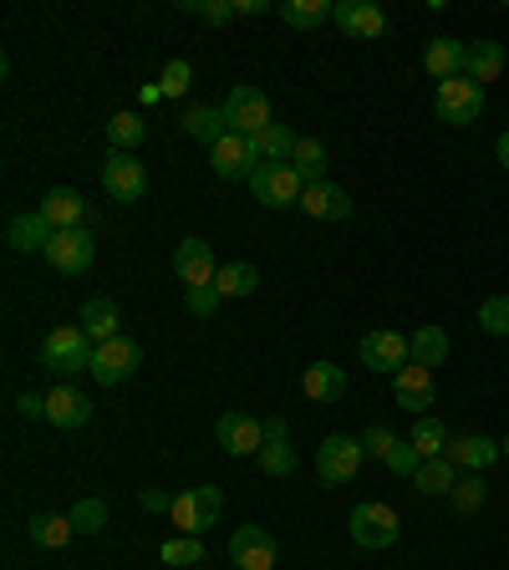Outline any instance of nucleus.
Listing matches in <instances>:
<instances>
[{
  "label": "nucleus",
  "instance_id": "12",
  "mask_svg": "<svg viewBox=\"0 0 509 570\" xmlns=\"http://www.w3.org/2000/svg\"><path fill=\"white\" fill-rule=\"evenodd\" d=\"M214 438H219V449L230 453V459H250V453L266 449V423L250 413H224L214 423Z\"/></svg>",
  "mask_w": 509,
  "mask_h": 570
},
{
  "label": "nucleus",
  "instance_id": "3",
  "mask_svg": "<svg viewBox=\"0 0 509 570\" xmlns=\"http://www.w3.org/2000/svg\"><path fill=\"white\" fill-rule=\"evenodd\" d=\"M250 194L266 209H291V204H301L306 179L296 173V163H260L250 179Z\"/></svg>",
  "mask_w": 509,
  "mask_h": 570
},
{
  "label": "nucleus",
  "instance_id": "50",
  "mask_svg": "<svg viewBox=\"0 0 509 570\" xmlns=\"http://www.w3.org/2000/svg\"><path fill=\"white\" fill-rule=\"evenodd\" d=\"M495 153H499V169L509 173V133H499V143H495Z\"/></svg>",
  "mask_w": 509,
  "mask_h": 570
},
{
  "label": "nucleus",
  "instance_id": "16",
  "mask_svg": "<svg viewBox=\"0 0 509 570\" xmlns=\"http://www.w3.org/2000/svg\"><path fill=\"white\" fill-rule=\"evenodd\" d=\"M230 560L234 570H276V540L260 524H244L230 534Z\"/></svg>",
  "mask_w": 509,
  "mask_h": 570
},
{
  "label": "nucleus",
  "instance_id": "26",
  "mask_svg": "<svg viewBox=\"0 0 509 570\" xmlns=\"http://www.w3.org/2000/svg\"><path fill=\"white\" fill-rule=\"evenodd\" d=\"M301 392L311 402H337L341 392H347V372H341L337 362H311L301 377Z\"/></svg>",
  "mask_w": 509,
  "mask_h": 570
},
{
  "label": "nucleus",
  "instance_id": "36",
  "mask_svg": "<svg viewBox=\"0 0 509 570\" xmlns=\"http://www.w3.org/2000/svg\"><path fill=\"white\" fill-rule=\"evenodd\" d=\"M143 118L138 112H112V122H108V143H112V153H133L138 143H143Z\"/></svg>",
  "mask_w": 509,
  "mask_h": 570
},
{
  "label": "nucleus",
  "instance_id": "17",
  "mask_svg": "<svg viewBox=\"0 0 509 570\" xmlns=\"http://www.w3.org/2000/svg\"><path fill=\"white\" fill-rule=\"evenodd\" d=\"M173 276L183 280V291H189V286H214V276H219L214 250H209L204 240H183L179 250H173Z\"/></svg>",
  "mask_w": 509,
  "mask_h": 570
},
{
  "label": "nucleus",
  "instance_id": "27",
  "mask_svg": "<svg viewBox=\"0 0 509 570\" xmlns=\"http://www.w3.org/2000/svg\"><path fill=\"white\" fill-rule=\"evenodd\" d=\"M179 128L194 138V143H204V148H214L219 138L230 133V122H224V108H183Z\"/></svg>",
  "mask_w": 509,
  "mask_h": 570
},
{
  "label": "nucleus",
  "instance_id": "7",
  "mask_svg": "<svg viewBox=\"0 0 509 570\" xmlns=\"http://www.w3.org/2000/svg\"><path fill=\"white\" fill-rule=\"evenodd\" d=\"M143 367V347L133 337H112V341H98V357H92V377L102 388H118L128 377Z\"/></svg>",
  "mask_w": 509,
  "mask_h": 570
},
{
  "label": "nucleus",
  "instance_id": "6",
  "mask_svg": "<svg viewBox=\"0 0 509 570\" xmlns=\"http://www.w3.org/2000/svg\"><path fill=\"white\" fill-rule=\"evenodd\" d=\"M224 514V494H219L214 484H199V489H183L179 499H173V530H183V534H199V530H209V524Z\"/></svg>",
  "mask_w": 509,
  "mask_h": 570
},
{
  "label": "nucleus",
  "instance_id": "4",
  "mask_svg": "<svg viewBox=\"0 0 509 570\" xmlns=\"http://www.w3.org/2000/svg\"><path fill=\"white\" fill-rule=\"evenodd\" d=\"M362 459H367L362 438L331 433V438H321V449H316V473H321L327 484H347V479H357Z\"/></svg>",
  "mask_w": 509,
  "mask_h": 570
},
{
  "label": "nucleus",
  "instance_id": "5",
  "mask_svg": "<svg viewBox=\"0 0 509 570\" xmlns=\"http://www.w3.org/2000/svg\"><path fill=\"white\" fill-rule=\"evenodd\" d=\"M92 260H98V240H92V230H57L47 244V266L61 270V276H87L92 270Z\"/></svg>",
  "mask_w": 509,
  "mask_h": 570
},
{
  "label": "nucleus",
  "instance_id": "39",
  "mask_svg": "<svg viewBox=\"0 0 509 570\" xmlns=\"http://www.w3.org/2000/svg\"><path fill=\"white\" fill-rule=\"evenodd\" d=\"M449 504H453L459 514H473L479 504H485V479H479V473H463L459 484L449 489Z\"/></svg>",
  "mask_w": 509,
  "mask_h": 570
},
{
  "label": "nucleus",
  "instance_id": "1",
  "mask_svg": "<svg viewBox=\"0 0 509 570\" xmlns=\"http://www.w3.org/2000/svg\"><path fill=\"white\" fill-rule=\"evenodd\" d=\"M92 357H98V341L87 337L82 327H57L47 341H41V367L57 377L92 372Z\"/></svg>",
  "mask_w": 509,
  "mask_h": 570
},
{
  "label": "nucleus",
  "instance_id": "38",
  "mask_svg": "<svg viewBox=\"0 0 509 570\" xmlns=\"http://www.w3.org/2000/svg\"><path fill=\"white\" fill-rule=\"evenodd\" d=\"M158 560L163 566H204V540L199 534H179V540H169L158 550Z\"/></svg>",
  "mask_w": 509,
  "mask_h": 570
},
{
  "label": "nucleus",
  "instance_id": "33",
  "mask_svg": "<svg viewBox=\"0 0 509 570\" xmlns=\"http://www.w3.org/2000/svg\"><path fill=\"white\" fill-rule=\"evenodd\" d=\"M408 443L423 453V459H443V453H449V443H453V433L438 423V418H418V423H412V438H408Z\"/></svg>",
  "mask_w": 509,
  "mask_h": 570
},
{
  "label": "nucleus",
  "instance_id": "21",
  "mask_svg": "<svg viewBox=\"0 0 509 570\" xmlns=\"http://www.w3.org/2000/svg\"><path fill=\"white\" fill-rule=\"evenodd\" d=\"M463 61H469V47H463L459 37H438L428 41L423 51V67L433 82H453V77H463Z\"/></svg>",
  "mask_w": 509,
  "mask_h": 570
},
{
  "label": "nucleus",
  "instance_id": "14",
  "mask_svg": "<svg viewBox=\"0 0 509 570\" xmlns=\"http://www.w3.org/2000/svg\"><path fill=\"white\" fill-rule=\"evenodd\" d=\"M209 163H214L219 179H255L260 153H255V143L244 133H224L214 148H209Z\"/></svg>",
  "mask_w": 509,
  "mask_h": 570
},
{
  "label": "nucleus",
  "instance_id": "45",
  "mask_svg": "<svg viewBox=\"0 0 509 570\" xmlns=\"http://www.w3.org/2000/svg\"><path fill=\"white\" fill-rule=\"evenodd\" d=\"M362 449H367V459H388V453L398 449V438H392V428L372 423V428L362 433Z\"/></svg>",
  "mask_w": 509,
  "mask_h": 570
},
{
  "label": "nucleus",
  "instance_id": "13",
  "mask_svg": "<svg viewBox=\"0 0 509 570\" xmlns=\"http://www.w3.org/2000/svg\"><path fill=\"white\" fill-rule=\"evenodd\" d=\"M412 362V341L402 337V331H367L362 337V367H372V372H402V367Z\"/></svg>",
  "mask_w": 509,
  "mask_h": 570
},
{
  "label": "nucleus",
  "instance_id": "10",
  "mask_svg": "<svg viewBox=\"0 0 509 570\" xmlns=\"http://www.w3.org/2000/svg\"><path fill=\"white\" fill-rule=\"evenodd\" d=\"M102 189H108L118 204H138V199L148 194V169L133 153H108V163H102Z\"/></svg>",
  "mask_w": 509,
  "mask_h": 570
},
{
  "label": "nucleus",
  "instance_id": "46",
  "mask_svg": "<svg viewBox=\"0 0 509 570\" xmlns=\"http://www.w3.org/2000/svg\"><path fill=\"white\" fill-rule=\"evenodd\" d=\"M382 463H388L392 473H408V479H412V473L423 469V453L412 449V443H398V449H392V453H388V459H382Z\"/></svg>",
  "mask_w": 509,
  "mask_h": 570
},
{
  "label": "nucleus",
  "instance_id": "30",
  "mask_svg": "<svg viewBox=\"0 0 509 570\" xmlns=\"http://www.w3.org/2000/svg\"><path fill=\"white\" fill-rule=\"evenodd\" d=\"M408 341H412V362L418 367H443L449 362V331L443 327H418Z\"/></svg>",
  "mask_w": 509,
  "mask_h": 570
},
{
  "label": "nucleus",
  "instance_id": "42",
  "mask_svg": "<svg viewBox=\"0 0 509 570\" xmlns=\"http://www.w3.org/2000/svg\"><path fill=\"white\" fill-rule=\"evenodd\" d=\"M183 11L209 26H224V21H234V0H183Z\"/></svg>",
  "mask_w": 509,
  "mask_h": 570
},
{
  "label": "nucleus",
  "instance_id": "19",
  "mask_svg": "<svg viewBox=\"0 0 509 570\" xmlns=\"http://www.w3.org/2000/svg\"><path fill=\"white\" fill-rule=\"evenodd\" d=\"M301 209L311 219H321V224H341V219H352V199H347V189H337V183H306L301 194Z\"/></svg>",
  "mask_w": 509,
  "mask_h": 570
},
{
  "label": "nucleus",
  "instance_id": "34",
  "mask_svg": "<svg viewBox=\"0 0 509 570\" xmlns=\"http://www.w3.org/2000/svg\"><path fill=\"white\" fill-rule=\"evenodd\" d=\"M412 484L423 489V494H449L459 484V463L453 459H423V469L412 473Z\"/></svg>",
  "mask_w": 509,
  "mask_h": 570
},
{
  "label": "nucleus",
  "instance_id": "11",
  "mask_svg": "<svg viewBox=\"0 0 509 570\" xmlns=\"http://www.w3.org/2000/svg\"><path fill=\"white\" fill-rule=\"evenodd\" d=\"M392 398H398V408H408V413L428 418V408L438 402V382H433V367H418L408 362L402 372H392Z\"/></svg>",
  "mask_w": 509,
  "mask_h": 570
},
{
  "label": "nucleus",
  "instance_id": "29",
  "mask_svg": "<svg viewBox=\"0 0 509 570\" xmlns=\"http://www.w3.org/2000/svg\"><path fill=\"white\" fill-rule=\"evenodd\" d=\"M499 72H505V47L499 41H473L469 61H463V77L485 87V82H499Z\"/></svg>",
  "mask_w": 509,
  "mask_h": 570
},
{
  "label": "nucleus",
  "instance_id": "47",
  "mask_svg": "<svg viewBox=\"0 0 509 570\" xmlns=\"http://www.w3.org/2000/svg\"><path fill=\"white\" fill-rule=\"evenodd\" d=\"M173 499H179V494H163V489H143V494H138V504H143L148 514H173Z\"/></svg>",
  "mask_w": 509,
  "mask_h": 570
},
{
  "label": "nucleus",
  "instance_id": "31",
  "mask_svg": "<svg viewBox=\"0 0 509 570\" xmlns=\"http://www.w3.org/2000/svg\"><path fill=\"white\" fill-rule=\"evenodd\" d=\"M77 534V524H72V514H31V546H41V550H61L67 540Z\"/></svg>",
  "mask_w": 509,
  "mask_h": 570
},
{
  "label": "nucleus",
  "instance_id": "44",
  "mask_svg": "<svg viewBox=\"0 0 509 570\" xmlns=\"http://www.w3.org/2000/svg\"><path fill=\"white\" fill-rule=\"evenodd\" d=\"M219 301H224V296H219V286H189V291H183V311H189V316H214Z\"/></svg>",
  "mask_w": 509,
  "mask_h": 570
},
{
  "label": "nucleus",
  "instance_id": "49",
  "mask_svg": "<svg viewBox=\"0 0 509 570\" xmlns=\"http://www.w3.org/2000/svg\"><path fill=\"white\" fill-rule=\"evenodd\" d=\"M260 11H270L266 0H234V16H260Z\"/></svg>",
  "mask_w": 509,
  "mask_h": 570
},
{
  "label": "nucleus",
  "instance_id": "22",
  "mask_svg": "<svg viewBox=\"0 0 509 570\" xmlns=\"http://www.w3.org/2000/svg\"><path fill=\"white\" fill-rule=\"evenodd\" d=\"M443 459H453L459 469H469V473H485L495 459H505V449H499L495 438H485V433H469V438H453Z\"/></svg>",
  "mask_w": 509,
  "mask_h": 570
},
{
  "label": "nucleus",
  "instance_id": "2",
  "mask_svg": "<svg viewBox=\"0 0 509 570\" xmlns=\"http://www.w3.org/2000/svg\"><path fill=\"white\" fill-rule=\"evenodd\" d=\"M347 524H352V540L362 550H388V546H398V534H402L398 510H392V504H382V499H367V504H357Z\"/></svg>",
  "mask_w": 509,
  "mask_h": 570
},
{
  "label": "nucleus",
  "instance_id": "18",
  "mask_svg": "<svg viewBox=\"0 0 509 570\" xmlns=\"http://www.w3.org/2000/svg\"><path fill=\"white\" fill-rule=\"evenodd\" d=\"M260 459V469L270 473V479H286V473L296 469V449H291V423L286 418H266V449L255 453Z\"/></svg>",
  "mask_w": 509,
  "mask_h": 570
},
{
  "label": "nucleus",
  "instance_id": "51",
  "mask_svg": "<svg viewBox=\"0 0 509 570\" xmlns=\"http://www.w3.org/2000/svg\"><path fill=\"white\" fill-rule=\"evenodd\" d=\"M499 449H505V459H509V433H505V443H499Z\"/></svg>",
  "mask_w": 509,
  "mask_h": 570
},
{
  "label": "nucleus",
  "instance_id": "43",
  "mask_svg": "<svg viewBox=\"0 0 509 570\" xmlns=\"http://www.w3.org/2000/svg\"><path fill=\"white\" fill-rule=\"evenodd\" d=\"M189 82H194V67H189V61H169V67H163V77H158V87H163V98H183V92H189Z\"/></svg>",
  "mask_w": 509,
  "mask_h": 570
},
{
  "label": "nucleus",
  "instance_id": "9",
  "mask_svg": "<svg viewBox=\"0 0 509 570\" xmlns=\"http://www.w3.org/2000/svg\"><path fill=\"white\" fill-rule=\"evenodd\" d=\"M438 118L453 122V128H469L485 112V87L469 82V77H453V82H438Z\"/></svg>",
  "mask_w": 509,
  "mask_h": 570
},
{
  "label": "nucleus",
  "instance_id": "35",
  "mask_svg": "<svg viewBox=\"0 0 509 570\" xmlns=\"http://www.w3.org/2000/svg\"><path fill=\"white\" fill-rule=\"evenodd\" d=\"M214 286H219V296H224V301H230V296L240 301V296H255V286H260V270L244 266V260H234V266H219Z\"/></svg>",
  "mask_w": 509,
  "mask_h": 570
},
{
  "label": "nucleus",
  "instance_id": "25",
  "mask_svg": "<svg viewBox=\"0 0 509 570\" xmlns=\"http://www.w3.org/2000/svg\"><path fill=\"white\" fill-rule=\"evenodd\" d=\"M77 327L87 331L92 341H112V337H122V311H118V301H108V296H92V301L82 306V321Z\"/></svg>",
  "mask_w": 509,
  "mask_h": 570
},
{
  "label": "nucleus",
  "instance_id": "41",
  "mask_svg": "<svg viewBox=\"0 0 509 570\" xmlns=\"http://www.w3.org/2000/svg\"><path fill=\"white\" fill-rule=\"evenodd\" d=\"M479 327H485L489 337H509V296H489V301L479 306Z\"/></svg>",
  "mask_w": 509,
  "mask_h": 570
},
{
  "label": "nucleus",
  "instance_id": "32",
  "mask_svg": "<svg viewBox=\"0 0 509 570\" xmlns=\"http://www.w3.org/2000/svg\"><path fill=\"white\" fill-rule=\"evenodd\" d=\"M331 11H337L331 0H286V6H280V21L296 26V31H316L321 21H331Z\"/></svg>",
  "mask_w": 509,
  "mask_h": 570
},
{
  "label": "nucleus",
  "instance_id": "40",
  "mask_svg": "<svg viewBox=\"0 0 509 570\" xmlns=\"http://www.w3.org/2000/svg\"><path fill=\"white\" fill-rule=\"evenodd\" d=\"M72 524H77V534H98L102 524H108V504H102V499H77Z\"/></svg>",
  "mask_w": 509,
  "mask_h": 570
},
{
  "label": "nucleus",
  "instance_id": "20",
  "mask_svg": "<svg viewBox=\"0 0 509 570\" xmlns=\"http://www.w3.org/2000/svg\"><path fill=\"white\" fill-rule=\"evenodd\" d=\"M51 224H47V214H41V209H31V214H16L11 224H6V244H11V250H21V256H31V250H37V256H47V244H51Z\"/></svg>",
  "mask_w": 509,
  "mask_h": 570
},
{
  "label": "nucleus",
  "instance_id": "24",
  "mask_svg": "<svg viewBox=\"0 0 509 570\" xmlns=\"http://www.w3.org/2000/svg\"><path fill=\"white\" fill-rule=\"evenodd\" d=\"M87 418H92V402L82 398L77 388H57V392H47V423H57V428H82Z\"/></svg>",
  "mask_w": 509,
  "mask_h": 570
},
{
  "label": "nucleus",
  "instance_id": "28",
  "mask_svg": "<svg viewBox=\"0 0 509 570\" xmlns=\"http://www.w3.org/2000/svg\"><path fill=\"white\" fill-rule=\"evenodd\" d=\"M250 143H255V153H260V163H291L301 138H296L286 122H270V128H260V133L250 138Z\"/></svg>",
  "mask_w": 509,
  "mask_h": 570
},
{
  "label": "nucleus",
  "instance_id": "37",
  "mask_svg": "<svg viewBox=\"0 0 509 570\" xmlns=\"http://www.w3.org/2000/svg\"><path fill=\"white\" fill-rule=\"evenodd\" d=\"M291 163L306 183H321V173H327V143H321V138H301Z\"/></svg>",
  "mask_w": 509,
  "mask_h": 570
},
{
  "label": "nucleus",
  "instance_id": "8",
  "mask_svg": "<svg viewBox=\"0 0 509 570\" xmlns=\"http://www.w3.org/2000/svg\"><path fill=\"white\" fill-rule=\"evenodd\" d=\"M224 122H230V133H244V138H255L260 128H270V98L260 92V87H250V82H240L224 98Z\"/></svg>",
  "mask_w": 509,
  "mask_h": 570
},
{
  "label": "nucleus",
  "instance_id": "23",
  "mask_svg": "<svg viewBox=\"0 0 509 570\" xmlns=\"http://www.w3.org/2000/svg\"><path fill=\"white\" fill-rule=\"evenodd\" d=\"M41 214H47L51 230H82L87 199L77 194V189H51V194L41 199Z\"/></svg>",
  "mask_w": 509,
  "mask_h": 570
},
{
  "label": "nucleus",
  "instance_id": "15",
  "mask_svg": "<svg viewBox=\"0 0 509 570\" xmlns=\"http://www.w3.org/2000/svg\"><path fill=\"white\" fill-rule=\"evenodd\" d=\"M331 21H337L347 37H357V41H377L382 31H388V11H382L377 0H337Z\"/></svg>",
  "mask_w": 509,
  "mask_h": 570
},
{
  "label": "nucleus",
  "instance_id": "48",
  "mask_svg": "<svg viewBox=\"0 0 509 570\" xmlns=\"http://www.w3.org/2000/svg\"><path fill=\"white\" fill-rule=\"evenodd\" d=\"M16 413L21 418H47V398H41V392H21V398H16Z\"/></svg>",
  "mask_w": 509,
  "mask_h": 570
}]
</instances>
